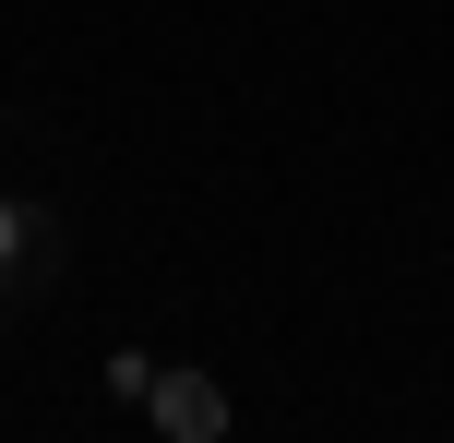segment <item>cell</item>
I'll return each mask as SVG.
<instances>
[{
	"instance_id": "cell-1",
	"label": "cell",
	"mask_w": 454,
	"mask_h": 443,
	"mask_svg": "<svg viewBox=\"0 0 454 443\" xmlns=\"http://www.w3.org/2000/svg\"><path fill=\"white\" fill-rule=\"evenodd\" d=\"M72 276V204L36 168H0V312H36Z\"/></svg>"
},
{
	"instance_id": "cell-2",
	"label": "cell",
	"mask_w": 454,
	"mask_h": 443,
	"mask_svg": "<svg viewBox=\"0 0 454 443\" xmlns=\"http://www.w3.org/2000/svg\"><path fill=\"white\" fill-rule=\"evenodd\" d=\"M144 431H156V443H227L239 407H227V384L204 372V360H156V384H144Z\"/></svg>"
},
{
	"instance_id": "cell-3",
	"label": "cell",
	"mask_w": 454,
	"mask_h": 443,
	"mask_svg": "<svg viewBox=\"0 0 454 443\" xmlns=\"http://www.w3.org/2000/svg\"><path fill=\"white\" fill-rule=\"evenodd\" d=\"M144 384H156V348H108V396L144 407Z\"/></svg>"
}]
</instances>
